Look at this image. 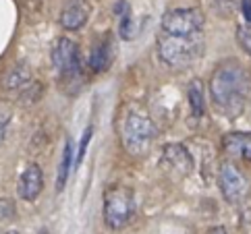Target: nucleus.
Wrapping results in <instances>:
<instances>
[{
    "instance_id": "obj_1",
    "label": "nucleus",
    "mask_w": 251,
    "mask_h": 234,
    "mask_svg": "<svg viewBox=\"0 0 251 234\" xmlns=\"http://www.w3.org/2000/svg\"><path fill=\"white\" fill-rule=\"evenodd\" d=\"M210 94L214 108L226 118H237L251 97V75L237 60H228L212 73Z\"/></svg>"
},
{
    "instance_id": "obj_2",
    "label": "nucleus",
    "mask_w": 251,
    "mask_h": 234,
    "mask_svg": "<svg viewBox=\"0 0 251 234\" xmlns=\"http://www.w3.org/2000/svg\"><path fill=\"white\" fill-rule=\"evenodd\" d=\"M203 52V35L181 38V35L158 33V54L162 62L175 69H185L201 56Z\"/></svg>"
},
{
    "instance_id": "obj_3",
    "label": "nucleus",
    "mask_w": 251,
    "mask_h": 234,
    "mask_svg": "<svg viewBox=\"0 0 251 234\" xmlns=\"http://www.w3.org/2000/svg\"><path fill=\"white\" fill-rule=\"evenodd\" d=\"M135 215V191L125 185H112L104 193V222L110 230H121Z\"/></svg>"
},
{
    "instance_id": "obj_4",
    "label": "nucleus",
    "mask_w": 251,
    "mask_h": 234,
    "mask_svg": "<svg viewBox=\"0 0 251 234\" xmlns=\"http://www.w3.org/2000/svg\"><path fill=\"white\" fill-rule=\"evenodd\" d=\"M158 137V127L146 114L131 112L123 122V145L133 156H141Z\"/></svg>"
},
{
    "instance_id": "obj_5",
    "label": "nucleus",
    "mask_w": 251,
    "mask_h": 234,
    "mask_svg": "<svg viewBox=\"0 0 251 234\" xmlns=\"http://www.w3.org/2000/svg\"><path fill=\"white\" fill-rule=\"evenodd\" d=\"M203 23L205 19L200 8H175L162 17L160 33L193 38V35H203Z\"/></svg>"
},
{
    "instance_id": "obj_6",
    "label": "nucleus",
    "mask_w": 251,
    "mask_h": 234,
    "mask_svg": "<svg viewBox=\"0 0 251 234\" xmlns=\"http://www.w3.org/2000/svg\"><path fill=\"white\" fill-rule=\"evenodd\" d=\"M52 62H54V69L62 81H71V79L79 77V73H81L79 46L73 40L60 38L56 42L54 50H52Z\"/></svg>"
},
{
    "instance_id": "obj_7",
    "label": "nucleus",
    "mask_w": 251,
    "mask_h": 234,
    "mask_svg": "<svg viewBox=\"0 0 251 234\" xmlns=\"http://www.w3.org/2000/svg\"><path fill=\"white\" fill-rule=\"evenodd\" d=\"M218 183L224 199L228 203H241L249 195V183L245 174L232 164V162H224L218 170Z\"/></svg>"
},
{
    "instance_id": "obj_8",
    "label": "nucleus",
    "mask_w": 251,
    "mask_h": 234,
    "mask_svg": "<svg viewBox=\"0 0 251 234\" xmlns=\"http://www.w3.org/2000/svg\"><path fill=\"white\" fill-rule=\"evenodd\" d=\"M89 19V2L87 0H67L60 11V25L69 31H77Z\"/></svg>"
},
{
    "instance_id": "obj_9",
    "label": "nucleus",
    "mask_w": 251,
    "mask_h": 234,
    "mask_svg": "<svg viewBox=\"0 0 251 234\" xmlns=\"http://www.w3.org/2000/svg\"><path fill=\"white\" fill-rule=\"evenodd\" d=\"M222 149L235 160L251 162V133H243V131L226 133L222 139Z\"/></svg>"
},
{
    "instance_id": "obj_10",
    "label": "nucleus",
    "mask_w": 251,
    "mask_h": 234,
    "mask_svg": "<svg viewBox=\"0 0 251 234\" xmlns=\"http://www.w3.org/2000/svg\"><path fill=\"white\" fill-rule=\"evenodd\" d=\"M44 188V174L38 164H29L23 170L21 183H19V195L25 201H33Z\"/></svg>"
},
{
    "instance_id": "obj_11",
    "label": "nucleus",
    "mask_w": 251,
    "mask_h": 234,
    "mask_svg": "<svg viewBox=\"0 0 251 234\" xmlns=\"http://www.w3.org/2000/svg\"><path fill=\"white\" fill-rule=\"evenodd\" d=\"M114 58V46H112V38L106 35L104 40H100L94 46L92 54H89V67H92L94 73H104L108 70Z\"/></svg>"
},
{
    "instance_id": "obj_12",
    "label": "nucleus",
    "mask_w": 251,
    "mask_h": 234,
    "mask_svg": "<svg viewBox=\"0 0 251 234\" xmlns=\"http://www.w3.org/2000/svg\"><path fill=\"white\" fill-rule=\"evenodd\" d=\"M162 158H164V162L170 168L178 170L181 174H187L193 168V158H191L189 151H187L185 145H176V143L166 145L164 151H162Z\"/></svg>"
},
{
    "instance_id": "obj_13",
    "label": "nucleus",
    "mask_w": 251,
    "mask_h": 234,
    "mask_svg": "<svg viewBox=\"0 0 251 234\" xmlns=\"http://www.w3.org/2000/svg\"><path fill=\"white\" fill-rule=\"evenodd\" d=\"M71 164H73V143L71 139L65 141V149H62V160H60V168H58V185L56 188L62 191L67 185V178L71 174Z\"/></svg>"
},
{
    "instance_id": "obj_14",
    "label": "nucleus",
    "mask_w": 251,
    "mask_h": 234,
    "mask_svg": "<svg viewBox=\"0 0 251 234\" xmlns=\"http://www.w3.org/2000/svg\"><path fill=\"white\" fill-rule=\"evenodd\" d=\"M189 104H191V114L195 118L203 116V89H201V81H191L189 85Z\"/></svg>"
},
{
    "instance_id": "obj_15",
    "label": "nucleus",
    "mask_w": 251,
    "mask_h": 234,
    "mask_svg": "<svg viewBox=\"0 0 251 234\" xmlns=\"http://www.w3.org/2000/svg\"><path fill=\"white\" fill-rule=\"evenodd\" d=\"M27 83H29V73H27V69H23V67H13L11 73L4 79V85L8 89H17V87H23Z\"/></svg>"
},
{
    "instance_id": "obj_16",
    "label": "nucleus",
    "mask_w": 251,
    "mask_h": 234,
    "mask_svg": "<svg viewBox=\"0 0 251 234\" xmlns=\"http://www.w3.org/2000/svg\"><path fill=\"white\" fill-rule=\"evenodd\" d=\"M237 40L249 56H251V23H243L237 27Z\"/></svg>"
},
{
    "instance_id": "obj_17",
    "label": "nucleus",
    "mask_w": 251,
    "mask_h": 234,
    "mask_svg": "<svg viewBox=\"0 0 251 234\" xmlns=\"http://www.w3.org/2000/svg\"><path fill=\"white\" fill-rule=\"evenodd\" d=\"M92 127H87L85 129V135H83V139H81V145H79V156H77V164L83 160V156H85V149H87V143H89V139H92Z\"/></svg>"
},
{
    "instance_id": "obj_18",
    "label": "nucleus",
    "mask_w": 251,
    "mask_h": 234,
    "mask_svg": "<svg viewBox=\"0 0 251 234\" xmlns=\"http://www.w3.org/2000/svg\"><path fill=\"white\" fill-rule=\"evenodd\" d=\"M6 127H8V116H6V114H0V143L4 141Z\"/></svg>"
},
{
    "instance_id": "obj_19",
    "label": "nucleus",
    "mask_w": 251,
    "mask_h": 234,
    "mask_svg": "<svg viewBox=\"0 0 251 234\" xmlns=\"http://www.w3.org/2000/svg\"><path fill=\"white\" fill-rule=\"evenodd\" d=\"M241 11H243L247 23H251V0H241Z\"/></svg>"
},
{
    "instance_id": "obj_20",
    "label": "nucleus",
    "mask_w": 251,
    "mask_h": 234,
    "mask_svg": "<svg viewBox=\"0 0 251 234\" xmlns=\"http://www.w3.org/2000/svg\"><path fill=\"white\" fill-rule=\"evenodd\" d=\"M6 234H19V232H15V230H13V232H6Z\"/></svg>"
}]
</instances>
